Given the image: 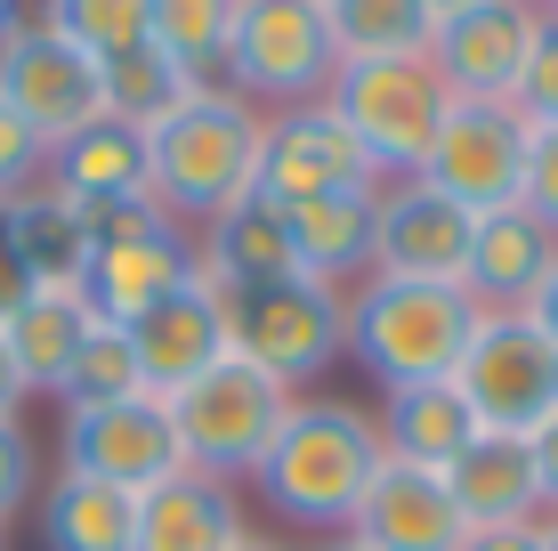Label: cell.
Masks as SVG:
<instances>
[{
    "instance_id": "1",
    "label": "cell",
    "mask_w": 558,
    "mask_h": 551,
    "mask_svg": "<svg viewBox=\"0 0 558 551\" xmlns=\"http://www.w3.org/2000/svg\"><path fill=\"white\" fill-rule=\"evenodd\" d=\"M380 454L373 414L349 397H292V414L276 422L267 454L252 463V495L267 503V519H292L307 536H340L356 519Z\"/></svg>"
},
{
    "instance_id": "2",
    "label": "cell",
    "mask_w": 558,
    "mask_h": 551,
    "mask_svg": "<svg viewBox=\"0 0 558 551\" xmlns=\"http://www.w3.org/2000/svg\"><path fill=\"white\" fill-rule=\"evenodd\" d=\"M477 325H486V309H477L461 284H429V276H364V284H349V357L373 373V390L453 382Z\"/></svg>"
},
{
    "instance_id": "3",
    "label": "cell",
    "mask_w": 558,
    "mask_h": 551,
    "mask_svg": "<svg viewBox=\"0 0 558 551\" xmlns=\"http://www.w3.org/2000/svg\"><path fill=\"white\" fill-rule=\"evenodd\" d=\"M259 139H267V113L243 106L227 82H203L162 130H146V187H154V203L195 236L203 219H219L235 195L259 187Z\"/></svg>"
},
{
    "instance_id": "4",
    "label": "cell",
    "mask_w": 558,
    "mask_h": 551,
    "mask_svg": "<svg viewBox=\"0 0 558 551\" xmlns=\"http://www.w3.org/2000/svg\"><path fill=\"white\" fill-rule=\"evenodd\" d=\"M227 340L267 382L307 397V382H324L349 357V292L316 276H276V284H252V292H227Z\"/></svg>"
},
{
    "instance_id": "5",
    "label": "cell",
    "mask_w": 558,
    "mask_h": 551,
    "mask_svg": "<svg viewBox=\"0 0 558 551\" xmlns=\"http://www.w3.org/2000/svg\"><path fill=\"white\" fill-rule=\"evenodd\" d=\"M324 98L356 130V146L373 155L380 179H421V163H429L437 130L453 113V89L437 82L429 57H364V65H340Z\"/></svg>"
},
{
    "instance_id": "6",
    "label": "cell",
    "mask_w": 558,
    "mask_h": 551,
    "mask_svg": "<svg viewBox=\"0 0 558 551\" xmlns=\"http://www.w3.org/2000/svg\"><path fill=\"white\" fill-rule=\"evenodd\" d=\"M340 73L332 25H324V0H243L235 9V41L219 57V82L235 89L243 106L283 113L324 98Z\"/></svg>"
},
{
    "instance_id": "7",
    "label": "cell",
    "mask_w": 558,
    "mask_h": 551,
    "mask_svg": "<svg viewBox=\"0 0 558 551\" xmlns=\"http://www.w3.org/2000/svg\"><path fill=\"white\" fill-rule=\"evenodd\" d=\"M283 414H292V390L267 382L252 357H235V349L170 397L186 470H210V479H252V463L267 454V439H276Z\"/></svg>"
},
{
    "instance_id": "8",
    "label": "cell",
    "mask_w": 558,
    "mask_h": 551,
    "mask_svg": "<svg viewBox=\"0 0 558 551\" xmlns=\"http://www.w3.org/2000/svg\"><path fill=\"white\" fill-rule=\"evenodd\" d=\"M57 470L122 487V495L162 487L170 470H186L170 397L138 390V397H113V406H65V422H57Z\"/></svg>"
},
{
    "instance_id": "9",
    "label": "cell",
    "mask_w": 558,
    "mask_h": 551,
    "mask_svg": "<svg viewBox=\"0 0 558 551\" xmlns=\"http://www.w3.org/2000/svg\"><path fill=\"white\" fill-rule=\"evenodd\" d=\"M453 390L470 397L486 439H534L558 414V349L518 309L486 316L477 340H470V357H461V373H453Z\"/></svg>"
},
{
    "instance_id": "10",
    "label": "cell",
    "mask_w": 558,
    "mask_h": 551,
    "mask_svg": "<svg viewBox=\"0 0 558 551\" xmlns=\"http://www.w3.org/2000/svg\"><path fill=\"white\" fill-rule=\"evenodd\" d=\"M0 106L33 130V139L65 146L106 113V65L82 57L57 25H16L0 33Z\"/></svg>"
},
{
    "instance_id": "11",
    "label": "cell",
    "mask_w": 558,
    "mask_h": 551,
    "mask_svg": "<svg viewBox=\"0 0 558 551\" xmlns=\"http://www.w3.org/2000/svg\"><path fill=\"white\" fill-rule=\"evenodd\" d=\"M526 139L534 130H526L518 106L453 98L429 163H421V179H429L437 195L470 203V212H502V203H518V187H526Z\"/></svg>"
},
{
    "instance_id": "12",
    "label": "cell",
    "mask_w": 558,
    "mask_h": 551,
    "mask_svg": "<svg viewBox=\"0 0 558 551\" xmlns=\"http://www.w3.org/2000/svg\"><path fill=\"white\" fill-rule=\"evenodd\" d=\"M356 187H380L373 155L356 146V130L332 113V98H307L267 113L259 139V195L276 203H316V195H356Z\"/></svg>"
},
{
    "instance_id": "13",
    "label": "cell",
    "mask_w": 558,
    "mask_h": 551,
    "mask_svg": "<svg viewBox=\"0 0 558 551\" xmlns=\"http://www.w3.org/2000/svg\"><path fill=\"white\" fill-rule=\"evenodd\" d=\"M543 16H550V9H534V0H477V9L446 16V25H437V41H429L437 82H446L453 98L510 106V98H518V73H526V57H534Z\"/></svg>"
},
{
    "instance_id": "14",
    "label": "cell",
    "mask_w": 558,
    "mask_h": 551,
    "mask_svg": "<svg viewBox=\"0 0 558 551\" xmlns=\"http://www.w3.org/2000/svg\"><path fill=\"white\" fill-rule=\"evenodd\" d=\"M470 227L477 212L437 195L429 179H380V219H373V276H429L461 284L470 268Z\"/></svg>"
},
{
    "instance_id": "15",
    "label": "cell",
    "mask_w": 558,
    "mask_h": 551,
    "mask_svg": "<svg viewBox=\"0 0 558 551\" xmlns=\"http://www.w3.org/2000/svg\"><path fill=\"white\" fill-rule=\"evenodd\" d=\"M130 357H138V382L154 397H179L195 373H210L235 340H227V292L219 284H186V292H170V300H154L146 316H130Z\"/></svg>"
},
{
    "instance_id": "16",
    "label": "cell",
    "mask_w": 558,
    "mask_h": 551,
    "mask_svg": "<svg viewBox=\"0 0 558 551\" xmlns=\"http://www.w3.org/2000/svg\"><path fill=\"white\" fill-rule=\"evenodd\" d=\"M195 276H203V260H195V236H186V227H154V236L98 243V252H89L82 300L98 309V325H130V316H146L154 300L186 292Z\"/></svg>"
},
{
    "instance_id": "17",
    "label": "cell",
    "mask_w": 558,
    "mask_h": 551,
    "mask_svg": "<svg viewBox=\"0 0 558 551\" xmlns=\"http://www.w3.org/2000/svg\"><path fill=\"white\" fill-rule=\"evenodd\" d=\"M558 268V227H543L526 203H502V212H477L470 227V268H461V292L486 316H510L543 292V276Z\"/></svg>"
},
{
    "instance_id": "18",
    "label": "cell",
    "mask_w": 558,
    "mask_h": 551,
    "mask_svg": "<svg viewBox=\"0 0 558 551\" xmlns=\"http://www.w3.org/2000/svg\"><path fill=\"white\" fill-rule=\"evenodd\" d=\"M349 527L380 551H461L470 543V519L453 511L446 470H413V463H380Z\"/></svg>"
},
{
    "instance_id": "19",
    "label": "cell",
    "mask_w": 558,
    "mask_h": 551,
    "mask_svg": "<svg viewBox=\"0 0 558 551\" xmlns=\"http://www.w3.org/2000/svg\"><path fill=\"white\" fill-rule=\"evenodd\" d=\"M243 536V495L235 479H210V470H170L162 487L138 495V527L130 551H227Z\"/></svg>"
},
{
    "instance_id": "20",
    "label": "cell",
    "mask_w": 558,
    "mask_h": 551,
    "mask_svg": "<svg viewBox=\"0 0 558 551\" xmlns=\"http://www.w3.org/2000/svg\"><path fill=\"white\" fill-rule=\"evenodd\" d=\"M195 260H203V284L219 292H252V284H276V276H300L292 268V227H283V203L276 195H235L219 219L195 227Z\"/></svg>"
},
{
    "instance_id": "21",
    "label": "cell",
    "mask_w": 558,
    "mask_h": 551,
    "mask_svg": "<svg viewBox=\"0 0 558 551\" xmlns=\"http://www.w3.org/2000/svg\"><path fill=\"white\" fill-rule=\"evenodd\" d=\"M0 236H9V252L25 260L33 292H82L89 276V219L73 195H57V187H25V195L0 203Z\"/></svg>"
},
{
    "instance_id": "22",
    "label": "cell",
    "mask_w": 558,
    "mask_h": 551,
    "mask_svg": "<svg viewBox=\"0 0 558 551\" xmlns=\"http://www.w3.org/2000/svg\"><path fill=\"white\" fill-rule=\"evenodd\" d=\"M373 219H380V187H356V195H316V203H283V227H292V268L316 284H364L373 276Z\"/></svg>"
},
{
    "instance_id": "23",
    "label": "cell",
    "mask_w": 558,
    "mask_h": 551,
    "mask_svg": "<svg viewBox=\"0 0 558 551\" xmlns=\"http://www.w3.org/2000/svg\"><path fill=\"white\" fill-rule=\"evenodd\" d=\"M373 430H380V454H389V463H413V470H446L453 454L477 446V414H470V397H461L453 382L380 390Z\"/></svg>"
},
{
    "instance_id": "24",
    "label": "cell",
    "mask_w": 558,
    "mask_h": 551,
    "mask_svg": "<svg viewBox=\"0 0 558 551\" xmlns=\"http://www.w3.org/2000/svg\"><path fill=\"white\" fill-rule=\"evenodd\" d=\"M446 487H453V511L470 527L543 519V479H534V446L526 439H486V430H477V446L446 463Z\"/></svg>"
},
{
    "instance_id": "25",
    "label": "cell",
    "mask_w": 558,
    "mask_h": 551,
    "mask_svg": "<svg viewBox=\"0 0 558 551\" xmlns=\"http://www.w3.org/2000/svg\"><path fill=\"white\" fill-rule=\"evenodd\" d=\"M49 187L89 203H122V195H154L146 187V130H122L113 113H98L89 130H73L65 146H49Z\"/></svg>"
},
{
    "instance_id": "26",
    "label": "cell",
    "mask_w": 558,
    "mask_h": 551,
    "mask_svg": "<svg viewBox=\"0 0 558 551\" xmlns=\"http://www.w3.org/2000/svg\"><path fill=\"white\" fill-rule=\"evenodd\" d=\"M33 519H41V543L49 551H130V527H138V495L122 487H98V479H57L33 495Z\"/></svg>"
},
{
    "instance_id": "27",
    "label": "cell",
    "mask_w": 558,
    "mask_h": 551,
    "mask_svg": "<svg viewBox=\"0 0 558 551\" xmlns=\"http://www.w3.org/2000/svg\"><path fill=\"white\" fill-rule=\"evenodd\" d=\"M98 333V309H89L82 292H33L25 309L0 325V340H9L16 373H25V390H49L73 373V357H82V340Z\"/></svg>"
},
{
    "instance_id": "28",
    "label": "cell",
    "mask_w": 558,
    "mask_h": 551,
    "mask_svg": "<svg viewBox=\"0 0 558 551\" xmlns=\"http://www.w3.org/2000/svg\"><path fill=\"white\" fill-rule=\"evenodd\" d=\"M324 25H332L340 65H364V57H429V41H437L429 0H324Z\"/></svg>"
},
{
    "instance_id": "29",
    "label": "cell",
    "mask_w": 558,
    "mask_h": 551,
    "mask_svg": "<svg viewBox=\"0 0 558 551\" xmlns=\"http://www.w3.org/2000/svg\"><path fill=\"white\" fill-rule=\"evenodd\" d=\"M195 89H203V73H186L179 57H162L154 41L106 65V113H113L122 130H162L170 113L195 98Z\"/></svg>"
},
{
    "instance_id": "30",
    "label": "cell",
    "mask_w": 558,
    "mask_h": 551,
    "mask_svg": "<svg viewBox=\"0 0 558 551\" xmlns=\"http://www.w3.org/2000/svg\"><path fill=\"white\" fill-rule=\"evenodd\" d=\"M235 9L243 0H154V49L179 57L203 82H219V57L235 41Z\"/></svg>"
},
{
    "instance_id": "31",
    "label": "cell",
    "mask_w": 558,
    "mask_h": 551,
    "mask_svg": "<svg viewBox=\"0 0 558 551\" xmlns=\"http://www.w3.org/2000/svg\"><path fill=\"white\" fill-rule=\"evenodd\" d=\"M49 25L65 33L82 57L113 65V57H130V49L154 41V0H57Z\"/></svg>"
},
{
    "instance_id": "32",
    "label": "cell",
    "mask_w": 558,
    "mask_h": 551,
    "mask_svg": "<svg viewBox=\"0 0 558 551\" xmlns=\"http://www.w3.org/2000/svg\"><path fill=\"white\" fill-rule=\"evenodd\" d=\"M138 357H130V333L122 325H98L73 357V373L57 382V406H113V397H138Z\"/></svg>"
},
{
    "instance_id": "33",
    "label": "cell",
    "mask_w": 558,
    "mask_h": 551,
    "mask_svg": "<svg viewBox=\"0 0 558 551\" xmlns=\"http://www.w3.org/2000/svg\"><path fill=\"white\" fill-rule=\"evenodd\" d=\"M41 495V446H33L25 414H0V527Z\"/></svg>"
},
{
    "instance_id": "34",
    "label": "cell",
    "mask_w": 558,
    "mask_h": 551,
    "mask_svg": "<svg viewBox=\"0 0 558 551\" xmlns=\"http://www.w3.org/2000/svg\"><path fill=\"white\" fill-rule=\"evenodd\" d=\"M518 113H526V130H558V16H543V33H534V57L526 73H518Z\"/></svg>"
},
{
    "instance_id": "35",
    "label": "cell",
    "mask_w": 558,
    "mask_h": 551,
    "mask_svg": "<svg viewBox=\"0 0 558 551\" xmlns=\"http://www.w3.org/2000/svg\"><path fill=\"white\" fill-rule=\"evenodd\" d=\"M41 179H49V139H33V130L0 106V203L25 195V187H41Z\"/></svg>"
},
{
    "instance_id": "36",
    "label": "cell",
    "mask_w": 558,
    "mask_h": 551,
    "mask_svg": "<svg viewBox=\"0 0 558 551\" xmlns=\"http://www.w3.org/2000/svg\"><path fill=\"white\" fill-rule=\"evenodd\" d=\"M518 203L543 227H558V130H534L526 139V187H518Z\"/></svg>"
},
{
    "instance_id": "37",
    "label": "cell",
    "mask_w": 558,
    "mask_h": 551,
    "mask_svg": "<svg viewBox=\"0 0 558 551\" xmlns=\"http://www.w3.org/2000/svg\"><path fill=\"white\" fill-rule=\"evenodd\" d=\"M534 479H543V519H550V511H558V414H550V422L543 430H534Z\"/></svg>"
},
{
    "instance_id": "38",
    "label": "cell",
    "mask_w": 558,
    "mask_h": 551,
    "mask_svg": "<svg viewBox=\"0 0 558 551\" xmlns=\"http://www.w3.org/2000/svg\"><path fill=\"white\" fill-rule=\"evenodd\" d=\"M461 551H543V519H526V527H470Z\"/></svg>"
},
{
    "instance_id": "39",
    "label": "cell",
    "mask_w": 558,
    "mask_h": 551,
    "mask_svg": "<svg viewBox=\"0 0 558 551\" xmlns=\"http://www.w3.org/2000/svg\"><path fill=\"white\" fill-rule=\"evenodd\" d=\"M25 300H33V276H25V260L9 252V236H0V325H9Z\"/></svg>"
},
{
    "instance_id": "40",
    "label": "cell",
    "mask_w": 558,
    "mask_h": 551,
    "mask_svg": "<svg viewBox=\"0 0 558 551\" xmlns=\"http://www.w3.org/2000/svg\"><path fill=\"white\" fill-rule=\"evenodd\" d=\"M518 316H526V325H534V333H543L550 349H558V268L543 276V292H534V300H526V309H518Z\"/></svg>"
},
{
    "instance_id": "41",
    "label": "cell",
    "mask_w": 558,
    "mask_h": 551,
    "mask_svg": "<svg viewBox=\"0 0 558 551\" xmlns=\"http://www.w3.org/2000/svg\"><path fill=\"white\" fill-rule=\"evenodd\" d=\"M25 373H16V357H9V340H0V414H25Z\"/></svg>"
},
{
    "instance_id": "42",
    "label": "cell",
    "mask_w": 558,
    "mask_h": 551,
    "mask_svg": "<svg viewBox=\"0 0 558 551\" xmlns=\"http://www.w3.org/2000/svg\"><path fill=\"white\" fill-rule=\"evenodd\" d=\"M49 9H57V0H0V33H16V25H49Z\"/></svg>"
},
{
    "instance_id": "43",
    "label": "cell",
    "mask_w": 558,
    "mask_h": 551,
    "mask_svg": "<svg viewBox=\"0 0 558 551\" xmlns=\"http://www.w3.org/2000/svg\"><path fill=\"white\" fill-rule=\"evenodd\" d=\"M227 551H300V543H283V536H267V527H243Z\"/></svg>"
},
{
    "instance_id": "44",
    "label": "cell",
    "mask_w": 558,
    "mask_h": 551,
    "mask_svg": "<svg viewBox=\"0 0 558 551\" xmlns=\"http://www.w3.org/2000/svg\"><path fill=\"white\" fill-rule=\"evenodd\" d=\"M307 551H380V543H364V536H356V527H340V536H316V543H307Z\"/></svg>"
},
{
    "instance_id": "45",
    "label": "cell",
    "mask_w": 558,
    "mask_h": 551,
    "mask_svg": "<svg viewBox=\"0 0 558 551\" xmlns=\"http://www.w3.org/2000/svg\"><path fill=\"white\" fill-rule=\"evenodd\" d=\"M461 9H477V0H429V16L446 25V16H461Z\"/></svg>"
},
{
    "instance_id": "46",
    "label": "cell",
    "mask_w": 558,
    "mask_h": 551,
    "mask_svg": "<svg viewBox=\"0 0 558 551\" xmlns=\"http://www.w3.org/2000/svg\"><path fill=\"white\" fill-rule=\"evenodd\" d=\"M543 551H558V511H550V519H543Z\"/></svg>"
},
{
    "instance_id": "47",
    "label": "cell",
    "mask_w": 558,
    "mask_h": 551,
    "mask_svg": "<svg viewBox=\"0 0 558 551\" xmlns=\"http://www.w3.org/2000/svg\"><path fill=\"white\" fill-rule=\"evenodd\" d=\"M0 551H9V527H0Z\"/></svg>"
},
{
    "instance_id": "48",
    "label": "cell",
    "mask_w": 558,
    "mask_h": 551,
    "mask_svg": "<svg viewBox=\"0 0 558 551\" xmlns=\"http://www.w3.org/2000/svg\"><path fill=\"white\" fill-rule=\"evenodd\" d=\"M534 9H558V0H534Z\"/></svg>"
},
{
    "instance_id": "49",
    "label": "cell",
    "mask_w": 558,
    "mask_h": 551,
    "mask_svg": "<svg viewBox=\"0 0 558 551\" xmlns=\"http://www.w3.org/2000/svg\"><path fill=\"white\" fill-rule=\"evenodd\" d=\"M550 16H558V9H550Z\"/></svg>"
}]
</instances>
